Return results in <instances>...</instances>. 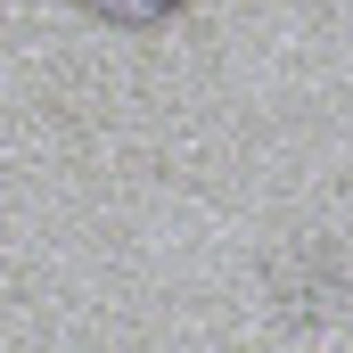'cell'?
Returning a JSON list of instances; mask_svg holds the SVG:
<instances>
[{
	"instance_id": "6da1fadb",
	"label": "cell",
	"mask_w": 353,
	"mask_h": 353,
	"mask_svg": "<svg viewBox=\"0 0 353 353\" xmlns=\"http://www.w3.org/2000/svg\"><path fill=\"white\" fill-rule=\"evenodd\" d=\"M83 17H99V25H115V33H157V25H173L189 0H74Z\"/></svg>"
}]
</instances>
